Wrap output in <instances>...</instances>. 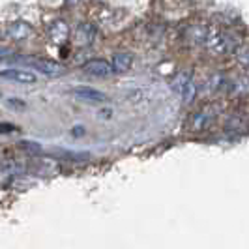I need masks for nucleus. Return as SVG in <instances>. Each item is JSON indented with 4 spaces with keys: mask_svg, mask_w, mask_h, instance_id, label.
Here are the masks:
<instances>
[{
    "mask_svg": "<svg viewBox=\"0 0 249 249\" xmlns=\"http://www.w3.org/2000/svg\"><path fill=\"white\" fill-rule=\"evenodd\" d=\"M238 62L242 64V66L249 71V51H242V53H238Z\"/></svg>",
    "mask_w": 249,
    "mask_h": 249,
    "instance_id": "15",
    "label": "nucleus"
},
{
    "mask_svg": "<svg viewBox=\"0 0 249 249\" xmlns=\"http://www.w3.org/2000/svg\"><path fill=\"white\" fill-rule=\"evenodd\" d=\"M32 28L26 25V23H13L10 28H8V34L13 39H25L26 36H30Z\"/></svg>",
    "mask_w": 249,
    "mask_h": 249,
    "instance_id": "12",
    "label": "nucleus"
},
{
    "mask_svg": "<svg viewBox=\"0 0 249 249\" xmlns=\"http://www.w3.org/2000/svg\"><path fill=\"white\" fill-rule=\"evenodd\" d=\"M13 56V51L12 49H6V47H0V62H4V60H8V58H12Z\"/></svg>",
    "mask_w": 249,
    "mask_h": 249,
    "instance_id": "17",
    "label": "nucleus"
},
{
    "mask_svg": "<svg viewBox=\"0 0 249 249\" xmlns=\"http://www.w3.org/2000/svg\"><path fill=\"white\" fill-rule=\"evenodd\" d=\"M215 116H217V109H215V107H206V109H200V111L193 116V127H195L197 131L204 129L206 125L212 124Z\"/></svg>",
    "mask_w": 249,
    "mask_h": 249,
    "instance_id": "9",
    "label": "nucleus"
},
{
    "mask_svg": "<svg viewBox=\"0 0 249 249\" xmlns=\"http://www.w3.org/2000/svg\"><path fill=\"white\" fill-rule=\"evenodd\" d=\"M96 39V28L92 25H79L75 30V41L77 45H90Z\"/></svg>",
    "mask_w": 249,
    "mask_h": 249,
    "instance_id": "10",
    "label": "nucleus"
},
{
    "mask_svg": "<svg viewBox=\"0 0 249 249\" xmlns=\"http://www.w3.org/2000/svg\"><path fill=\"white\" fill-rule=\"evenodd\" d=\"M83 71L92 75V77H111L114 73L112 66L103 58H92V60L85 62L83 64Z\"/></svg>",
    "mask_w": 249,
    "mask_h": 249,
    "instance_id": "4",
    "label": "nucleus"
},
{
    "mask_svg": "<svg viewBox=\"0 0 249 249\" xmlns=\"http://www.w3.org/2000/svg\"><path fill=\"white\" fill-rule=\"evenodd\" d=\"M210 54L213 56H225V54H231L234 53L238 47L236 43V37L229 32H219V30H212L210 32V37L204 45Z\"/></svg>",
    "mask_w": 249,
    "mask_h": 249,
    "instance_id": "1",
    "label": "nucleus"
},
{
    "mask_svg": "<svg viewBox=\"0 0 249 249\" xmlns=\"http://www.w3.org/2000/svg\"><path fill=\"white\" fill-rule=\"evenodd\" d=\"M0 77L13 83H23V85H32L37 79L36 73H30L26 70H6V71H0Z\"/></svg>",
    "mask_w": 249,
    "mask_h": 249,
    "instance_id": "8",
    "label": "nucleus"
},
{
    "mask_svg": "<svg viewBox=\"0 0 249 249\" xmlns=\"http://www.w3.org/2000/svg\"><path fill=\"white\" fill-rule=\"evenodd\" d=\"M191 81V73L189 71H180V73H176V77L173 79V83H171V88L175 90L176 94H180L184 87H186L187 83Z\"/></svg>",
    "mask_w": 249,
    "mask_h": 249,
    "instance_id": "13",
    "label": "nucleus"
},
{
    "mask_svg": "<svg viewBox=\"0 0 249 249\" xmlns=\"http://www.w3.org/2000/svg\"><path fill=\"white\" fill-rule=\"evenodd\" d=\"M210 28L204 25H191L184 30V39H186L189 45L193 47H200V45H206L208 37H210Z\"/></svg>",
    "mask_w": 249,
    "mask_h": 249,
    "instance_id": "3",
    "label": "nucleus"
},
{
    "mask_svg": "<svg viewBox=\"0 0 249 249\" xmlns=\"http://www.w3.org/2000/svg\"><path fill=\"white\" fill-rule=\"evenodd\" d=\"M17 127L13 124H6V122H0V135H6V133H12Z\"/></svg>",
    "mask_w": 249,
    "mask_h": 249,
    "instance_id": "16",
    "label": "nucleus"
},
{
    "mask_svg": "<svg viewBox=\"0 0 249 249\" xmlns=\"http://www.w3.org/2000/svg\"><path fill=\"white\" fill-rule=\"evenodd\" d=\"M195 94H197V88H195V85L189 81L186 87H184V90H182L178 96L182 98V101H184V103H191V101L195 100Z\"/></svg>",
    "mask_w": 249,
    "mask_h": 249,
    "instance_id": "14",
    "label": "nucleus"
},
{
    "mask_svg": "<svg viewBox=\"0 0 249 249\" xmlns=\"http://www.w3.org/2000/svg\"><path fill=\"white\" fill-rule=\"evenodd\" d=\"M47 34H49V39L54 45H64L70 39V26L66 21H54L47 28Z\"/></svg>",
    "mask_w": 249,
    "mask_h": 249,
    "instance_id": "5",
    "label": "nucleus"
},
{
    "mask_svg": "<svg viewBox=\"0 0 249 249\" xmlns=\"http://www.w3.org/2000/svg\"><path fill=\"white\" fill-rule=\"evenodd\" d=\"M73 96L77 100L81 101H87V103H103L107 101V96L96 90V88H90V87H77L73 88Z\"/></svg>",
    "mask_w": 249,
    "mask_h": 249,
    "instance_id": "6",
    "label": "nucleus"
},
{
    "mask_svg": "<svg viewBox=\"0 0 249 249\" xmlns=\"http://www.w3.org/2000/svg\"><path fill=\"white\" fill-rule=\"evenodd\" d=\"M131 64H133V56L127 54V53H116L112 56V70L116 73H125L131 70Z\"/></svg>",
    "mask_w": 249,
    "mask_h": 249,
    "instance_id": "11",
    "label": "nucleus"
},
{
    "mask_svg": "<svg viewBox=\"0 0 249 249\" xmlns=\"http://www.w3.org/2000/svg\"><path fill=\"white\" fill-rule=\"evenodd\" d=\"M225 90L232 96H244L249 94V75H240L234 79H227V87Z\"/></svg>",
    "mask_w": 249,
    "mask_h": 249,
    "instance_id": "7",
    "label": "nucleus"
},
{
    "mask_svg": "<svg viewBox=\"0 0 249 249\" xmlns=\"http://www.w3.org/2000/svg\"><path fill=\"white\" fill-rule=\"evenodd\" d=\"M25 64H28L30 68H34L39 73L47 75V77H58V75L64 73V68L58 62L54 60H49V58H36V56H28L23 60Z\"/></svg>",
    "mask_w": 249,
    "mask_h": 249,
    "instance_id": "2",
    "label": "nucleus"
}]
</instances>
